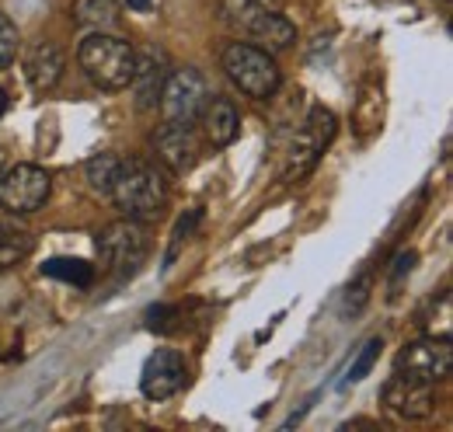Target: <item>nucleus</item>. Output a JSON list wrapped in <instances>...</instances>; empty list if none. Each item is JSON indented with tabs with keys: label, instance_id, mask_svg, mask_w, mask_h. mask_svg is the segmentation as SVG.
Returning <instances> with one entry per match:
<instances>
[{
	"label": "nucleus",
	"instance_id": "1",
	"mask_svg": "<svg viewBox=\"0 0 453 432\" xmlns=\"http://www.w3.org/2000/svg\"><path fill=\"white\" fill-rule=\"evenodd\" d=\"M109 199L115 203V210H122V216L133 220H154L168 203V181L165 174L143 158H119L115 178L109 185Z\"/></svg>",
	"mask_w": 453,
	"mask_h": 432
},
{
	"label": "nucleus",
	"instance_id": "2",
	"mask_svg": "<svg viewBox=\"0 0 453 432\" xmlns=\"http://www.w3.org/2000/svg\"><path fill=\"white\" fill-rule=\"evenodd\" d=\"M77 63L84 70V77L98 88V91H126L133 81V66H136V50L109 32H95L81 42Z\"/></svg>",
	"mask_w": 453,
	"mask_h": 432
},
{
	"label": "nucleus",
	"instance_id": "3",
	"mask_svg": "<svg viewBox=\"0 0 453 432\" xmlns=\"http://www.w3.org/2000/svg\"><path fill=\"white\" fill-rule=\"evenodd\" d=\"M335 129H339L335 126V115L325 105H314L307 112V119L300 122V129L293 133V143L286 150V161H283L286 185H300L318 167V161L325 158V150L335 140Z\"/></svg>",
	"mask_w": 453,
	"mask_h": 432
},
{
	"label": "nucleus",
	"instance_id": "4",
	"mask_svg": "<svg viewBox=\"0 0 453 432\" xmlns=\"http://www.w3.org/2000/svg\"><path fill=\"white\" fill-rule=\"evenodd\" d=\"M220 63H224V73L230 77V84L248 98L269 102L280 91L276 59H273V53L258 50L255 42H230L220 56Z\"/></svg>",
	"mask_w": 453,
	"mask_h": 432
},
{
	"label": "nucleus",
	"instance_id": "5",
	"mask_svg": "<svg viewBox=\"0 0 453 432\" xmlns=\"http://www.w3.org/2000/svg\"><path fill=\"white\" fill-rule=\"evenodd\" d=\"M95 248H98V262H102L105 272L133 275V272L147 262V255H150V230L143 227V220L126 216V220L109 223L98 234Z\"/></svg>",
	"mask_w": 453,
	"mask_h": 432
},
{
	"label": "nucleus",
	"instance_id": "6",
	"mask_svg": "<svg viewBox=\"0 0 453 432\" xmlns=\"http://www.w3.org/2000/svg\"><path fill=\"white\" fill-rule=\"evenodd\" d=\"M210 98H213V88H210V81L203 77V70L181 66V70H174L168 81H165L157 105H161L165 122L196 126L199 115H203V108L210 105Z\"/></svg>",
	"mask_w": 453,
	"mask_h": 432
},
{
	"label": "nucleus",
	"instance_id": "7",
	"mask_svg": "<svg viewBox=\"0 0 453 432\" xmlns=\"http://www.w3.org/2000/svg\"><path fill=\"white\" fill-rule=\"evenodd\" d=\"M450 370H453V345L447 335H440V338L436 335H426V338L404 345L395 359V374L418 380V383H429V387L450 377Z\"/></svg>",
	"mask_w": 453,
	"mask_h": 432
},
{
	"label": "nucleus",
	"instance_id": "8",
	"mask_svg": "<svg viewBox=\"0 0 453 432\" xmlns=\"http://www.w3.org/2000/svg\"><path fill=\"white\" fill-rule=\"evenodd\" d=\"M50 174L39 164H14L7 171H0V210L7 213H35L46 206L50 199Z\"/></svg>",
	"mask_w": 453,
	"mask_h": 432
},
{
	"label": "nucleus",
	"instance_id": "9",
	"mask_svg": "<svg viewBox=\"0 0 453 432\" xmlns=\"http://www.w3.org/2000/svg\"><path fill=\"white\" fill-rule=\"evenodd\" d=\"M185 383H188V366H185V356L178 349H157V352H150V359L143 363V374H140L143 397L168 401Z\"/></svg>",
	"mask_w": 453,
	"mask_h": 432
},
{
	"label": "nucleus",
	"instance_id": "10",
	"mask_svg": "<svg viewBox=\"0 0 453 432\" xmlns=\"http://www.w3.org/2000/svg\"><path fill=\"white\" fill-rule=\"evenodd\" d=\"M199 136L192 126H181V122H165L157 133H154V154L157 161L168 167L171 174H185L192 171L199 161Z\"/></svg>",
	"mask_w": 453,
	"mask_h": 432
},
{
	"label": "nucleus",
	"instance_id": "11",
	"mask_svg": "<svg viewBox=\"0 0 453 432\" xmlns=\"http://www.w3.org/2000/svg\"><path fill=\"white\" fill-rule=\"evenodd\" d=\"M380 397H384V405H388L395 415H401V419H411V422L429 419V415H433V408H436L429 383H418V380L401 377V374H395V377L384 383Z\"/></svg>",
	"mask_w": 453,
	"mask_h": 432
},
{
	"label": "nucleus",
	"instance_id": "12",
	"mask_svg": "<svg viewBox=\"0 0 453 432\" xmlns=\"http://www.w3.org/2000/svg\"><path fill=\"white\" fill-rule=\"evenodd\" d=\"M63 70H66V59H63V50L50 39H39L28 46L25 53V81L32 84V91L46 95L53 91L59 81H63Z\"/></svg>",
	"mask_w": 453,
	"mask_h": 432
},
{
	"label": "nucleus",
	"instance_id": "13",
	"mask_svg": "<svg viewBox=\"0 0 453 432\" xmlns=\"http://www.w3.org/2000/svg\"><path fill=\"white\" fill-rule=\"evenodd\" d=\"M241 35H248V39H251L258 50H265V53H283V50H289V46L296 42V28H293V21L283 18L276 7L258 11V14L244 25Z\"/></svg>",
	"mask_w": 453,
	"mask_h": 432
},
{
	"label": "nucleus",
	"instance_id": "14",
	"mask_svg": "<svg viewBox=\"0 0 453 432\" xmlns=\"http://www.w3.org/2000/svg\"><path fill=\"white\" fill-rule=\"evenodd\" d=\"M168 81V70H165V56L157 53H140L136 56V66H133V98H136V108H157L161 102V88Z\"/></svg>",
	"mask_w": 453,
	"mask_h": 432
},
{
	"label": "nucleus",
	"instance_id": "15",
	"mask_svg": "<svg viewBox=\"0 0 453 432\" xmlns=\"http://www.w3.org/2000/svg\"><path fill=\"white\" fill-rule=\"evenodd\" d=\"M199 122H203V133H206V140L213 147H230L237 140V133H241V112H237V105L230 98H217V95L210 98V105L203 108Z\"/></svg>",
	"mask_w": 453,
	"mask_h": 432
},
{
	"label": "nucleus",
	"instance_id": "16",
	"mask_svg": "<svg viewBox=\"0 0 453 432\" xmlns=\"http://www.w3.org/2000/svg\"><path fill=\"white\" fill-rule=\"evenodd\" d=\"M73 21L77 25H88V28H98V32H109L119 25V4L115 0H73Z\"/></svg>",
	"mask_w": 453,
	"mask_h": 432
},
{
	"label": "nucleus",
	"instance_id": "17",
	"mask_svg": "<svg viewBox=\"0 0 453 432\" xmlns=\"http://www.w3.org/2000/svg\"><path fill=\"white\" fill-rule=\"evenodd\" d=\"M35 251V237L18 227H0V272L21 266Z\"/></svg>",
	"mask_w": 453,
	"mask_h": 432
},
{
	"label": "nucleus",
	"instance_id": "18",
	"mask_svg": "<svg viewBox=\"0 0 453 432\" xmlns=\"http://www.w3.org/2000/svg\"><path fill=\"white\" fill-rule=\"evenodd\" d=\"M42 272L53 275V279H63V282H73L81 289H88L95 282V266L84 262V258H50L42 266Z\"/></svg>",
	"mask_w": 453,
	"mask_h": 432
},
{
	"label": "nucleus",
	"instance_id": "19",
	"mask_svg": "<svg viewBox=\"0 0 453 432\" xmlns=\"http://www.w3.org/2000/svg\"><path fill=\"white\" fill-rule=\"evenodd\" d=\"M258 11H265L262 0H220V14H224V21L230 25V28H237V32H244V25H248Z\"/></svg>",
	"mask_w": 453,
	"mask_h": 432
},
{
	"label": "nucleus",
	"instance_id": "20",
	"mask_svg": "<svg viewBox=\"0 0 453 432\" xmlns=\"http://www.w3.org/2000/svg\"><path fill=\"white\" fill-rule=\"evenodd\" d=\"M115 167H119V158H115V154H98V158L88 161V181H91V189H95L98 196H109Z\"/></svg>",
	"mask_w": 453,
	"mask_h": 432
},
{
	"label": "nucleus",
	"instance_id": "21",
	"mask_svg": "<svg viewBox=\"0 0 453 432\" xmlns=\"http://www.w3.org/2000/svg\"><path fill=\"white\" fill-rule=\"evenodd\" d=\"M380 349H384V342H380V338H370V342L363 345V352L356 356V363L349 366V374H345V380H342V387H349V383H359V380L366 377V374L373 370V363H377Z\"/></svg>",
	"mask_w": 453,
	"mask_h": 432
},
{
	"label": "nucleus",
	"instance_id": "22",
	"mask_svg": "<svg viewBox=\"0 0 453 432\" xmlns=\"http://www.w3.org/2000/svg\"><path fill=\"white\" fill-rule=\"evenodd\" d=\"M18 42H21V39H18V25H14L7 14H0V70L14 63Z\"/></svg>",
	"mask_w": 453,
	"mask_h": 432
},
{
	"label": "nucleus",
	"instance_id": "23",
	"mask_svg": "<svg viewBox=\"0 0 453 432\" xmlns=\"http://www.w3.org/2000/svg\"><path fill=\"white\" fill-rule=\"evenodd\" d=\"M196 220H199V210H192L188 216H181V220H178V227H174V241H171V251H168V262L174 258V255H178L181 241H185V237L192 234V223H196Z\"/></svg>",
	"mask_w": 453,
	"mask_h": 432
},
{
	"label": "nucleus",
	"instance_id": "24",
	"mask_svg": "<svg viewBox=\"0 0 453 432\" xmlns=\"http://www.w3.org/2000/svg\"><path fill=\"white\" fill-rule=\"evenodd\" d=\"M411 266H415V251H401L395 262V279H401L404 272H411Z\"/></svg>",
	"mask_w": 453,
	"mask_h": 432
},
{
	"label": "nucleus",
	"instance_id": "25",
	"mask_svg": "<svg viewBox=\"0 0 453 432\" xmlns=\"http://www.w3.org/2000/svg\"><path fill=\"white\" fill-rule=\"evenodd\" d=\"M126 4H129L133 11H147V7H150V0H126Z\"/></svg>",
	"mask_w": 453,
	"mask_h": 432
},
{
	"label": "nucleus",
	"instance_id": "26",
	"mask_svg": "<svg viewBox=\"0 0 453 432\" xmlns=\"http://www.w3.org/2000/svg\"><path fill=\"white\" fill-rule=\"evenodd\" d=\"M4 112H7V91L0 88V115H4Z\"/></svg>",
	"mask_w": 453,
	"mask_h": 432
},
{
	"label": "nucleus",
	"instance_id": "27",
	"mask_svg": "<svg viewBox=\"0 0 453 432\" xmlns=\"http://www.w3.org/2000/svg\"><path fill=\"white\" fill-rule=\"evenodd\" d=\"M265 7H280V4H286V0H262Z\"/></svg>",
	"mask_w": 453,
	"mask_h": 432
},
{
	"label": "nucleus",
	"instance_id": "28",
	"mask_svg": "<svg viewBox=\"0 0 453 432\" xmlns=\"http://www.w3.org/2000/svg\"><path fill=\"white\" fill-rule=\"evenodd\" d=\"M0 167H4V150H0Z\"/></svg>",
	"mask_w": 453,
	"mask_h": 432
}]
</instances>
